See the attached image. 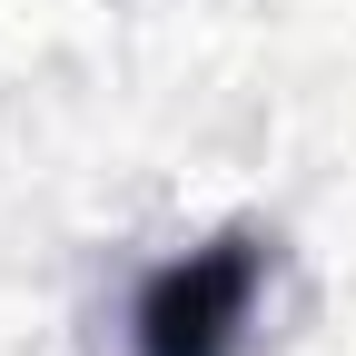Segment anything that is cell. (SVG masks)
Segmentation results:
<instances>
[{"label": "cell", "instance_id": "obj_1", "mask_svg": "<svg viewBox=\"0 0 356 356\" xmlns=\"http://www.w3.org/2000/svg\"><path fill=\"white\" fill-rule=\"evenodd\" d=\"M257 287H267V238L257 228H218L208 248L168 257L129 297V356H238L257 327Z\"/></svg>", "mask_w": 356, "mask_h": 356}]
</instances>
